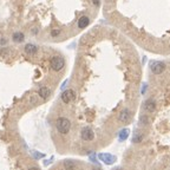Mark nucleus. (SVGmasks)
<instances>
[{
  "label": "nucleus",
  "instance_id": "nucleus-1",
  "mask_svg": "<svg viewBox=\"0 0 170 170\" xmlns=\"http://www.w3.org/2000/svg\"><path fill=\"white\" fill-rule=\"evenodd\" d=\"M56 126L62 135H66L71 129V122L65 117H59L56 122Z\"/></svg>",
  "mask_w": 170,
  "mask_h": 170
},
{
  "label": "nucleus",
  "instance_id": "nucleus-2",
  "mask_svg": "<svg viewBox=\"0 0 170 170\" xmlns=\"http://www.w3.org/2000/svg\"><path fill=\"white\" fill-rule=\"evenodd\" d=\"M50 65H51V69L53 71H60L64 68V65H65V60L62 57H59V56H54L51 59Z\"/></svg>",
  "mask_w": 170,
  "mask_h": 170
},
{
  "label": "nucleus",
  "instance_id": "nucleus-3",
  "mask_svg": "<svg viewBox=\"0 0 170 170\" xmlns=\"http://www.w3.org/2000/svg\"><path fill=\"white\" fill-rule=\"evenodd\" d=\"M150 70L155 75H161L166 70V64L163 62H153L150 64Z\"/></svg>",
  "mask_w": 170,
  "mask_h": 170
},
{
  "label": "nucleus",
  "instance_id": "nucleus-4",
  "mask_svg": "<svg viewBox=\"0 0 170 170\" xmlns=\"http://www.w3.org/2000/svg\"><path fill=\"white\" fill-rule=\"evenodd\" d=\"M76 97V93L73 90H66L62 93V100L65 103V104H69L71 100H73Z\"/></svg>",
  "mask_w": 170,
  "mask_h": 170
},
{
  "label": "nucleus",
  "instance_id": "nucleus-5",
  "mask_svg": "<svg viewBox=\"0 0 170 170\" xmlns=\"http://www.w3.org/2000/svg\"><path fill=\"white\" fill-rule=\"evenodd\" d=\"M131 115H132V112L129 110V109H123L122 111H121V113H119V121L122 122V123H128L130 119H131Z\"/></svg>",
  "mask_w": 170,
  "mask_h": 170
},
{
  "label": "nucleus",
  "instance_id": "nucleus-6",
  "mask_svg": "<svg viewBox=\"0 0 170 170\" xmlns=\"http://www.w3.org/2000/svg\"><path fill=\"white\" fill-rule=\"evenodd\" d=\"M82 138L84 139V141H92L93 138H94V134H93V131H92V129L91 128H89V126H86L84 128L83 130H82Z\"/></svg>",
  "mask_w": 170,
  "mask_h": 170
},
{
  "label": "nucleus",
  "instance_id": "nucleus-7",
  "mask_svg": "<svg viewBox=\"0 0 170 170\" xmlns=\"http://www.w3.org/2000/svg\"><path fill=\"white\" fill-rule=\"evenodd\" d=\"M143 108H144V110L145 111H148V112H153V111H155V109H156V103H155V100L154 99H147L145 102H144V104H143Z\"/></svg>",
  "mask_w": 170,
  "mask_h": 170
},
{
  "label": "nucleus",
  "instance_id": "nucleus-8",
  "mask_svg": "<svg viewBox=\"0 0 170 170\" xmlns=\"http://www.w3.org/2000/svg\"><path fill=\"white\" fill-rule=\"evenodd\" d=\"M89 24H90V18H89L87 15H82V17L78 19V27H79L81 30H83L86 26H89Z\"/></svg>",
  "mask_w": 170,
  "mask_h": 170
},
{
  "label": "nucleus",
  "instance_id": "nucleus-9",
  "mask_svg": "<svg viewBox=\"0 0 170 170\" xmlns=\"http://www.w3.org/2000/svg\"><path fill=\"white\" fill-rule=\"evenodd\" d=\"M38 94H39L43 99H46V98H49V97H50V94H51V90H50L47 86H41V87L39 89V91H38Z\"/></svg>",
  "mask_w": 170,
  "mask_h": 170
},
{
  "label": "nucleus",
  "instance_id": "nucleus-10",
  "mask_svg": "<svg viewBox=\"0 0 170 170\" xmlns=\"http://www.w3.org/2000/svg\"><path fill=\"white\" fill-rule=\"evenodd\" d=\"M24 39H25V36L23 32H14L12 36V40L14 43H21V41H24Z\"/></svg>",
  "mask_w": 170,
  "mask_h": 170
},
{
  "label": "nucleus",
  "instance_id": "nucleus-11",
  "mask_svg": "<svg viewBox=\"0 0 170 170\" xmlns=\"http://www.w3.org/2000/svg\"><path fill=\"white\" fill-rule=\"evenodd\" d=\"M37 46L36 45H33V44H27L26 46H25V52L26 53H28V54H34L36 52H37Z\"/></svg>",
  "mask_w": 170,
  "mask_h": 170
},
{
  "label": "nucleus",
  "instance_id": "nucleus-12",
  "mask_svg": "<svg viewBox=\"0 0 170 170\" xmlns=\"http://www.w3.org/2000/svg\"><path fill=\"white\" fill-rule=\"evenodd\" d=\"M99 157H100V160H103L106 164H111L112 162H113V157L111 156V155H109V154H103V155H99Z\"/></svg>",
  "mask_w": 170,
  "mask_h": 170
},
{
  "label": "nucleus",
  "instance_id": "nucleus-13",
  "mask_svg": "<svg viewBox=\"0 0 170 170\" xmlns=\"http://www.w3.org/2000/svg\"><path fill=\"white\" fill-rule=\"evenodd\" d=\"M76 163L73 161H65L64 162V168L65 170H75L76 169Z\"/></svg>",
  "mask_w": 170,
  "mask_h": 170
},
{
  "label": "nucleus",
  "instance_id": "nucleus-14",
  "mask_svg": "<svg viewBox=\"0 0 170 170\" xmlns=\"http://www.w3.org/2000/svg\"><path fill=\"white\" fill-rule=\"evenodd\" d=\"M139 123H141V125H147L149 123V117L147 115H141L139 116Z\"/></svg>",
  "mask_w": 170,
  "mask_h": 170
},
{
  "label": "nucleus",
  "instance_id": "nucleus-15",
  "mask_svg": "<svg viewBox=\"0 0 170 170\" xmlns=\"http://www.w3.org/2000/svg\"><path fill=\"white\" fill-rule=\"evenodd\" d=\"M128 136H129V131H128L126 129H124V130H122L121 134H119V139H121V141H124V139L128 138Z\"/></svg>",
  "mask_w": 170,
  "mask_h": 170
},
{
  "label": "nucleus",
  "instance_id": "nucleus-16",
  "mask_svg": "<svg viewBox=\"0 0 170 170\" xmlns=\"http://www.w3.org/2000/svg\"><path fill=\"white\" fill-rule=\"evenodd\" d=\"M142 139H143V135H142V134H136L135 137H134V139H132V142H134V143H138V142H141Z\"/></svg>",
  "mask_w": 170,
  "mask_h": 170
},
{
  "label": "nucleus",
  "instance_id": "nucleus-17",
  "mask_svg": "<svg viewBox=\"0 0 170 170\" xmlns=\"http://www.w3.org/2000/svg\"><path fill=\"white\" fill-rule=\"evenodd\" d=\"M60 33H62V32H60V30H57V28L51 31V36H52V37H58Z\"/></svg>",
  "mask_w": 170,
  "mask_h": 170
},
{
  "label": "nucleus",
  "instance_id": "nucleus-18",
  "mask_svg": "<svg viewBox=\"0 0 170 170\" xmlns=\"http://www.w3.org/2000/svg\"><path fill=\"white\" fill-rule=\"evenodd\" d=\"M92 1H93V4H94L96 6H98V5H99V0H92Z\"/></svg>",
  "mask_w": 170,
  "mask_h": 170
},
{
  "label": "nucleus",
  "instance_id": "nucleus-19",
  "mask_svg": "<svg viewBox=\"0 0 170 170\" xmlns=\"http://www.w3.org/2000/svg\"><path fill=\"white\" fill-rule=\"evenodd\" d=\"M32 33H33V34H37V33H38V30H37V28H33V30H32Z\"/></svg>",
  "mask_w": 170,
  "mask_h": 170
},
{
  "label": "nucleus",
  "instance_id": "nucleus-20",
  "mask_svg": "<svg viewBox=\"0 0 170 170\" xmlns=\"http://www.w3.org/2000/svg\"><path fill=\"white\" fill-rule=\"evenodd\" d=\"M28 170H39L38 168H31V169H28Z\"/></svg>",
  "mask_w": 170,
  "mask_h": 170
},
{
  "label": "nucleus",
  "instance_id": "nucleus-21",
  "mask_svg": "<svg viewBox=\"0 0 170 170\" xmlns=\"http://www.w3.org/2000/svg\"><path fill=\"white\" fill-rule=\"evenodd\" d=\"M92 170H102V169H99V168H93Z\"/></svg>",
  "mask_w": 170,
  "mask_h": 170
},
{
  "label": "nucleus",
  "instance_id": "nucleus-22",
  "mask_svg": "<svg viewBox=\"0 0 170 170\" xmlns=\"http://www.w3.org/2000/svg\"><path fill=\"white\" fill-rule=\"evenodd\" d=\"M115 170H122L121 168H117V169H115Z\"/></svg>",
  "mask_w": 170,
  "mask_h": 170
}]
</instances>
